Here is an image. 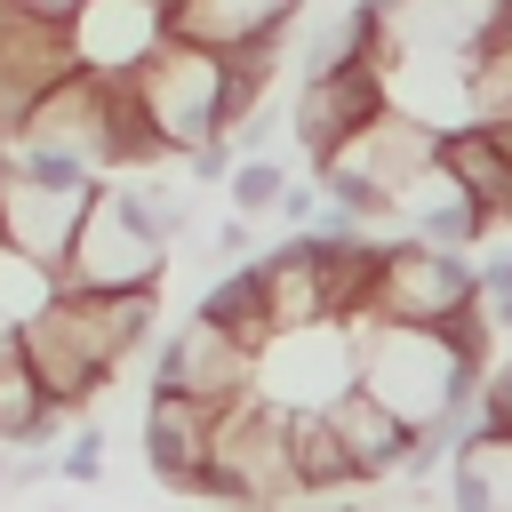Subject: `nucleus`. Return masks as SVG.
Instances as JSON below:
<instances>
[{
    "mask_svg": "<svg viewBox=\"0 0 512 512\" xmlns=\"http://www.w3.org/2000/svg\"><path fill=\"white\" fill-rule=\"evenodd\" d=\"M64 40H72V72L128 80L168 40V24H160V0H80L72 24H64Z\"/></svg>",
    "mask_w": 512,
    "mask_h": 512,
    "instance_id": "nucleus-10",
    "label": "nucleus"
},
{
    "mask_svg": "<svg viewBox=\"0 0 512 512\" xmlns=\"http://www.w3.org/2000/svg\"><path fill=\"white\" fill-rule=\"evenodd\" d=\"M160 272H168V240H152L128 216L120 184L104 176L72 248H64V264H56V288H72V296H160Z\"/></svg>",
    "mask_w": 512,
    "mask_h": 512,
    "instance_id": "nucleus-5",
    "label": "nucleus"
},
{
    "mask_svg": "<svg viewBox=\"0 0 512 512\" xmlns=\"http://www.w3.org/2000/svg\"><path fill=\"white\" fill-rule=\"evenodd\" d=\"M472 288H480V304H496V296H512V248H488V256L472 264Z\"/></svg>",
    "mask_w": 512,
    "mask_h": 512,
    "instance_id": "nucleus-28",
    "label": "nucleus"
},
{
    "mask_svg": "<svg viewBox=\"0 0 512 512\" xmlns=\"http://www.w3.org/2000/svg\"><path fill=\"white\" fill-rule=\"evenodd\" d=\"M432 160H440V168H448V184L488 216V232H496V224H512V160L496 152V136H488L480 120H472V128H448V136L432 144Z\"/></svg>",
    "mask_w": 512,
    "mask_h": 512,
    "instance_id": "nucleus-15",
    "label": "nucleus"
},
{
    "mask_svg": "<svg viewBox=\"0 0 512 512\" xmlns=\"http://www.w3.org/2000/svg\"><path fill=\"white\" fill-rule=\"evenodd\" d=\"M448 488H456V512H512V440L464 432L448 448Z\"/></svg>",
    "mask_w": 512,
    "mask_h": 512,
    "instance_id": "nucleus-19",
    "label": "nucleus"
},
{
    "mask_svg": "<svg viewBox=\"0 0 512 512\" xmlns=\"http://www.w3.org/2000/svg\"><path fill=\"white\" fill-rule=\"evenodd\" d=\"M248 376H256V352H240L216 320H176L168 336H160V352H152V392H184V400H208V408H224V400H240L248 392Z\"/></svg>",
    "mask_w": 512,
    "mask_h": 512,
    "instance_id": "nucleus-8",
    "label": "nucleus"
},
{
    "mask_svg": "<svg viewBox=\"0 0 512 512\" xmlns=\"http://www.w3.org/2000/svg\"><path fill=\"white\" fill-rule=\"evenodd\" d=\"M64 416H72V408L32 384V368H24L16 336H8V344H0V448H40V440L64 432Z\"/></svg>",
    "mask_w": 512,
    "mask_h": 512,
    "instance_id": "nucleus-18",
    "label": "nucleus"
},
{
    "mask_svg": "<svg viewBox=\"0 0 512 512\" xmlns=\"http://www.w3.org/2000/svg\"><path fill=\"white\" fill-rule=\"evenodd\" d=\"M160 8H168V0H160Z\"/></svg>",
    "mask_w": 512,
    "mask_h": 512,
    "instance_id": "nucleus-35",
    "label": "nucleus"
},
{
    "mask_svg": "<svg viewBox=\"0 0 512 512\" xmlns=\"http://www.w3.org/2000/svg\"><path fill=\"white\" fill-rule=\"evenodd\" d=\"M200 320H216L240 352H264V344H272V312H264V280H256V264H232L224 280H208Z\"/></svg>",
    "mask_w": 512,
    "mask_h": 512,
    "instance_id": "nucleus-20",
    "label": "nucleus"
},
{
    "mask_svg": "<svg viewBox=\"0 0 512 512\" xmlns=\"http://www.w3.org/2000/svg\"><path fill=\"white\" fill-rule=\"evenodd\" d=\"M272 512H288V504H272Z\"/></svg>",
    "mask_w": 512,
    "mask_h": 512,
    "instance_id": "nucleus-34",
    "label": "nucleus"
},
{
    "mask_svg": "<svg viewBox=\"0 0 512 512\" xmlns=\"http://www.w3.org/2000/svg\"><path fill=\"white\" fill-rule=\"evenodd\" d=\"M208 440H216V408L184 400V392H152L144 400V472L160 488L200 496L208 488Z\"/></svg>",
    "mask_w": 512,
    "mask_h": 512,
    "instance_id": "nucleus-13",
    "label": "nucleus"
},
{
    "mask_svg": "<svg viewBox=\"0 0 512 512\" xmlns=\"http://www.w3.org/2000/svg\"><path fill=\"white\" fill-rule=\"evenodd\" d=\"M352 328V384L376 392L408 432L440 424L488 368H472L440 328H400V320H344Z\"/></svg>",
    "mask_w": 512,
    "mask_h": 512,
    "instance_id": "nucleus-1",
    "label": "nucleus"
},
{
    "mask_svg": "<svg viewBox=\"0 0 512 512\" xmlns=\"http://www.w3.org/2000/svg\"><path fill=\"white\" fill-rule=\"evenodd\" d=\"M56 480H72V488H96L104 480V424H88V432H72L56 448Z\"/></svg>",
    "mask_w": 512,
    "mask_h": 512,
    "instance_id": "nucleus-24",
    "label": "nucleus"
},
{
    "mask_svg": "<svg viewBox=\"0 0 512 512\" xmlns=\"http://www.w3.org/2000/svg\"><path fill=\"white\" fill-rule=\"evenodd\" d=\"M232 160H240V152H232V136H208V144H192V152H184V176H192V184H224V176H232Z\"/></svg>",
    "mask_w": 512,
    "mask_h": 512,
    "instance_id": "nucleus-26",
    "label": "nucleus"
},
{
    "mask_svg": "<svg viewBox=\"0 0 512 512\" xmlns=\"http://www.w3.org/2000/svg\"><path fill=\"white\" fill-rule=\"evenodd\" d=\"M208 240H216V256H240V264H248V240H256V232H248V216H232V208H224Z\"/></svg>",
    "mask_w": 512,
    "mask_h": 512,
    "instance_id": "nucleus-29",
    "label": "nucleus"
},
{
    "mask_svg": "<svg viewBox=\"0 0 512 512\" xmlns=\"http://www.w3.org/2000/svg\"><path fill=\"white\" fill-rule=\"evenodd\" d=\"M288 472L296 496H328V488H360V464L344 456L328 408H288Z\"/></svg>",
    "mask_w": 512,
    "mask_h": 512,
    "instance_id": "nucleus-17",
    "label": "nucleus"
},
{
    "mask_svg": "<svg viewBox=\"0 0 512 512\" xmlns=\"http://www.w3.org/2000/svg\"><path fill=\"white\" fill-rule=\"evenodd\" d=\"M328 424H336V440H344V456L360 464V480H384V472H400V448H408V424L376 400V392H360V384H344L336 400H328Z\"/></svg>",
    "mask_w": 512,
    "mask_h": 512,
    "instance_id": "nucleus-16",
    "label": "nucleus"
},
{
    "mask_svg": "<svg viewBox=\"0 0 512 512\" xmlns=\"http://www.w3.org/2000/svg\"><path fill=\"white\" fill-rule=\"evenodd\" d=\"M480 288H472V256L464 248H432V240H384L376 264H368V288H360V312L352 320H400V328H448L456 312H472Z\"/></svg>",
    "mask_w": 512,
    "mask_h": 512,
    "instance_id": "nucleus-2",
    "label": "nucleus"
},
{
    "mask_svg": "<svg viewBox=\"0 0 512 512\" xmlns=\"http://www.w3.org/2000/svg\"><path fill=\"white\" fill-rule=\"evenodd\" d=\"M480 128H488V136H496V152L512 160V120H480Z\"/></svg>",
    "mask_w": 512,
    "mask_h": 512,
    "instance_id": "nucleus-31",
    "label": "nucleus"
},
{
    "mask_svg": "<svg viewBox=\"0 0 512 512\" xmlns=\"http://www.w3.org/2000/svg\"><path fill=\"white\" fill-rule=\"evenodd\" d=\"M488 328H512V296H496V304H488Z\"/></svg>",
    "mask_w": 512,
    "mask_h": 512,
    "instance_id": "nucleus-32",
    "label": "nucleus"
},
{
    "mask_svg": "<svg viewBox=\"0 0 512 512\" xmlns=\"http://www.w3.org/2000/svg\"><path fill=\"white\" fill-rule=\"evenodd\" d=\"M88 200H96L88 176H32L24 160L0 152V248L8 256L56 272L72 232H80V216H88Z\"/></svg>",
    "mask_w": 512,
    "mask_h": 512,
    "instance_id": "nucleus-6",
    "label": "nucleus"
},
{
    "mask_svg": "<svg viewBox=\"0 0 512 512\" xmlns=\"http://www.w3.org/2000/svg\"><path fill=\"white\" fill-rule=\"evenodd\" d=\"M432 144H440L432 128H416L408 112H392V104H384V112H376L368 128H352V136H344L312 176H320V184H368V192H384V200L400 208V192L432 168Z\"/></svg>",
    "mask_w": 512,
    "mask_h": 512,
    "instance_id": "nucleus-7",
    "label": "nucleus"
},
{
    "mask_svg": "<svg viewBox=\"0 0 512 512\" xmlns=\"http://www.w3.org/2000/svg\"><path fill=\"white\" fill-rule=\"evenodd\" d=\"M8 456H16V448H0V488H8Z\"/></svg>",
    "mask_w": 512,
    "mask_h": 512,
    "instance_id": "nucleus-33",
    "label": "nucleus"
},
{
    "mask_svg": "<svg viewBox=\"0 0 512 512\" xmlns=\"http://www.w3.org/2000/svg\"><path fill=\"white\" fill-rule=\"evenodd\" d=\"M272 216H280L288 232H304V224L320 216V184H312V176H288V192L272 200Z\"/></svg>",
    "mask_w": 512,
    "mask_h": 512,
    "instance_id": "nucleus-27",
    "label": "nucleus"
},
{
    "mask_svg": "<svg viewBox=\"0 0 512 512\" xmlns=\"http://www.w3.org/2000/svg\"><path fill=\"white\" fill-rule=\"evenodd\" d=\"M384 104L408 112L416 128L448 136V128H472V56H432V48H392L384 64H368Z\"/></svg>",
    "mask_w": 512,
    "mask_h": 512,
    "instance_id": "nucleus-9",
    "label": "nucleus"
},
{
    "mask_svg": "<svg viewBox=\"0 0 512 512\" xmlns=\"http://www.w3.org/2000/svg\"><path fill=\"white\" fill-rule=\"evenodd\" d=\"M128 88H136V112H144V128L160 136L168 160H184L192 144L224 136V56H216V48L160 40V48L128 72Z\"/></svg>",
    "mask_w": 512,
    "mask_h": 512,
    "instance_id": "nucleus-4",
    "label": "nucleus"
},
{
    "mask_svg": "<svg viewBox=\"0 0 512 512\" xmlns=\"http://www.w3.org/2000/svg\"><path fill=\"white\" fill-rule=\"evenodd\" d=\"M280 192H288V160H280V152L232 160V176H224V208H232V216H272Z\"/></svg>",
    "mask_w": 512,
    "mask_h": 512,
    "instance_id": "nucleus-23",
    "label": "nucleus"
},
{
    "mask_svg": "<svg viewBox=\"0 0 512 512\" xmlns=\"http://www.w3.org/2000/svg\"><path fill=\"white\" fill-rule=\"evenodd\" d=\"M472 432H496V440H512V360L480 376V424H472Z\"/></svg>",
    "mask_w": 512,
    "mask_h": 512,
    "instance_id": "nucleus-25",
    "label": "nucleus"
},
{
    "mask_svg": "<svg viewBox=\"0 0 512 512\" xmlns=\"http://www.w3.org/2000/svg\"><path fill=\"white\" fill-rule=\"evenodd\" d=\"M384 112V88H376V72L368 64H336V72H312V80H296V104H288V128H296V152L320 168L352 128H368Z\"/></svg>",
    "mask_w": 512,
    "mask_h": 512,
    "instance_id": "nucleus-11",
    "label": "nucleus"
},
{
    "mask_svg": "<svg viewBox=\"0 0 512 512\" xmlns=\"http://www.w3.org/2000/svg\"><path fill=\"white\" fill-rule=\"evenodd\" d=\"M200 496H224L232 512H272L296 496V472H288V408H272L264 392H240L216 408V440H208V488Z\"/></svg>",
    "mask_w": 512,
    "mask_h": 512,
    "instance_id": "nucleus-3",
    "label": "nucleus"
},
{
    "mask_svg": "<svg viewBox=\"0 0 512 512\" xmlns=\"http://www.w3.org/2000/svg\"><path fill=\"white\" fill-rule=\"evenodd\" d=\"M120 200H128V216L152 232V240H184V224H192V176H136V184H120Z\"/></svg>",
    "mask_w": 512,
    "mask_h": 512,
    "instance_id": "nucleus-22",
    "label": "nucleus"
},
{
    "mask_svg": "<svg viewBox=\"0 0 512 512\" xmlns=\"http://www.w3.org/2000/svg\"><path fill=\"white\" fill-rule=\"evenodd\" d=\"M304 16V0H168L160 24L168 40H192V48H256V40H288V24Z\"/></svg>",
    "mask_w": 512,
    "mask_h": 512,
    "instance_id": "nucleus-14",
    "label": "nucleus"
},
{
    "mask_svg": "<svg viewBox=\"0 0 512 512\" xmlns=\"http://www.w3.org/2000/svg\"><path fill=\"white\" fill-rule=\"evenodd\" d=\"M472 120H512V0L496 8L488 40L472 48Z\"/></svg>",
    "mask_w": 512,
    "mask_h": 512,
    "instance_id": "nucleus-21",
    "label": "nucleus"
},
{
    "mask_svg": "<svg viewBox=\"0 0 512 512\" xmlns=\"http://www.w3.org/2000/svg\"><path fill=\"white\" fill-rule=\"evenodd\" d=\"M16 8H24V16H40V24H72V8H80V0H16Z\"/></svg>",
    "mask_w": 512,
    "mask_h": 512,
    "instance_id": "nucleus-30",
    "label": "nucleus"
},
{
    "mask_svg": "<svg viewBox=\"0 0 512 512\" xmlns=\"http://www.w3.org/2000/svg\"><path fill=\"white\" fill-rule=\"evenodd\" d=\"M48 312H56V328L80 344V360H88L96 376H120V368H128V352L152 336L160 296H72V288H56V296H48Z\"/></svg>",
    "mask_w": 512,
    "mask_h": 512,
    "instance_id": "nucleus-12",
    "label": "nucleus"
}]
</instances>
